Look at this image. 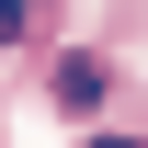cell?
<instances>
[{
    "label": "cell",
    "instance_id": "obj_1",
    "mask_svg": "<svg viewBox=\"0 0 148 148\" xmlns=\"http://www.w3.org/2000/svg\"><path fill=\"white\" fill-rule=\"evenodd\" d=\"M114 91V69H103V57H69V69H57V103H69V114H91Z\"/></svg>",
    "mask_w": 148,
    "mask_h": 148
},
{
    "label": "cell",
    "instance_id": "obj_2",
    "mask_svg": "<svg viewBox=\"0 0 148 148\" xmlns=\"http://www.w3.org/2000/svg\"><path fill=\"white\" fill-rule=\"evenodd\" d=\"M12 34H23V0H0V46H12Z\"/></svg>",
    "mask_w": 148,
    "mask_h": 148
}]
</instances>
